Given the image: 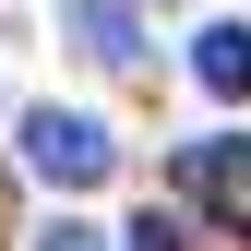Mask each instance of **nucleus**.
Instances as JSON below:
<instances>
[{"label": "nucleus", "instance_id": "nucleus-2", "mask_svg": "<svg viewBox=\"0 0 251 251\" xmlns=\"http://www.w3.org/2000/svg\"><path fill=\"white\" fill-rule=\"evenodd\" d=\"M179 192H203V203H251V144L239 132H215V144H179Z\"/></svg>", "mask_w": 251, "mask_h": 251}, {"label": "nucleus", "instance_id": "nucleus-3", "mask_svg": "<svg viewBox=\"0 0 251 251\" xmlns=\"http://www.w3.org/2000/svg\"><path fill=\"white\" fill-rule=\"evenodd\" d=\"M72 36H84V60H132L144 48V12L132 0H72Z\"/></svg>", "mask_w": 251, "mask_h": 251}, {"label": "nucleus", "instance_id": "nucleus-5", "mask_svg": "<svg viewBox=\"0 0 251 251\" xmlns=\"http://www.w3.org/2000/svg\"><path fill=\"white\" fill-rule=\"evenodd\" d=\"M120 251H179V227H168V215H144V227L120 239Z\"/></svg>", "mask_w": 251, "mask_h": 251}, {"label": "nucleus", "instance_id": "nucleus-1", "mask_svg": "<svg viewBox=\"0 0 251 251\" xmlns=\"http://www.w3.org/2000/svg\"><path fill=\"white\" fill-rule=\"evenodd\" d=\"M24 168L60 179V192H96V179L120 168V144H108L84 108H36V120H24Z\"/></svg>", "mask_w": 251, "mask_h": 251}, {"label": "nucleus", "instance_id": "nucleus-6", "mask_svg": "<svg viewBox=\"0 0 251 251\" xmlns=\"http://www.w3.org/2000/svg\"><path fill=\"white\" fill-rule=\"evenodd\" d=\"M36 251H108V239H96V227H48Z\"/></svg>", "mask_w": 251, "mask_h": 251}, {"label": "nucleus", "instance_id": "nucleus-4", "mask_svg": "<svg viewBox=\"0 0 251 251\" xmlns=\"http://www.w3.org/2000/svg\"><path fill=\"white\" fill-rule=\"evenodd\" d=\"M192 72H203V96H251V24H203Z\"/></svg>", "mask_w": 251, "mask_h": 251}]
</instances>
